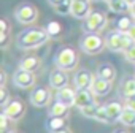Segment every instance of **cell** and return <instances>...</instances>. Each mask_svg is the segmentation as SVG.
<instances>
[{
	"label": "cell",
	"instance_id": "cell-1",
	"mask_svg": "<svg viewBox=\"0 0 135 133\" xmlns=\"http://www.w3.org/2000/svg\"><path fill=\"white\" fill-rule=\"evenodd\" d=\"M49 33L46 29H40V27H33V29H27L24 32H21L16 38V44L21 49H35L41 44H45L49 40Z\"/></svg>",
	"mask_w": 135,
	"mask_h": 133
},
{
	"label": "cell",
	"instance_id": "cell-2",
	"mask_svg": "<svg viewBox=\"0 0 135 133\" xmlns=\"http://www.w3.org/2000/svg\"><path fill=\"white\" fill-rule=\"evenodd\" d=\"M54 65L59 70H64V71L75 70L76 65H78V55H76L75 49L70 46L60 48L54 55Z\"/></svg>",
	"mask_w": 135,
	"mask_h": 133
},
{
	"label": "cell",
	"instance_id": "cell-3",
	"mask_svg": "<svg viewBox=\"0 0 135 133\" xmlns=\"http://www.w3.org/2000/svg\"><path fill=\"white\" fill-rule=\"evenodd\" d=\"M80 48L84 54L95 55V54H100L107 46H105V40H102L99 33H84L80 40Z\"/></svg>",
	"mask_w": 135,
	"mask_h": 133
},
{
	"label": "cell",
	"instance_id": "cell-4",
	"mask_svg": "<svg viewBox=\"0 0 135 133\" xmlns=\"http://www.w3.org/2000/svg\"><path fill=\"white\" fill-rule=\"evenodd\" d=\"M105 27H107V16L99 11H92L89 18L83 21L84 33H100Z\"/></svg>",
	"mask_w": 135,
	"mask_h": 133
},
{
	"label": "cell",
	"instance_id": "cell-5",
	"mask_svg": "<svg viewBox=\"0 0 135 133\" xmlns=\"http://www.w3.org/2000/svg\"><path fill=\"white\" fill-rule=\"evenodd\" d=\"M38 18V10L32 3H21L15 10V19L19 24H33Z\"/></svg>",
	"mask_w": 135,
	"mask_h": 133
},
{
	"label": "cell",
	"instance_id": "cell-6",
	"mask_svg": "<svg viewBox=\"0 0 135 133\" xmlns=\"http://www.w3.org/2000/svg\"><path fill=\"white\" fill-rule=\"evenodd\" d=\"M30 103L35 106V108H45L51 103V92L48 87H43V86H37L33 87V90L30 92Z\"/></svg>",
	"mask_w": 135,
	"mask_h": 133
},
{
	"label": "cell",
	"instance_id": "cell-7",
	"mask_svg": "<svg viewBox=\"0 0 135 133\" xmlns=\"http://www.w3.org/2000/svg\"><path fill=\"white\" fill-rule=\"evenodd\" d=\"M13 84H15L16 87H19V89L33 87V84H35V73L18 68V70L15 71V75H13Z\"/></svg>",
	"mask_w": 135,
	"mask_h": 133
},
{
	"label": "cell",
	"instance_id": "cell-8",
	"mask_svg": "<svg viewBox=\"0 0 135 133\" xmlns=\"http://www.w3.org/2000/svg\"><path fill=\"white\" fill-rule=\"evenodd\" d=\"M3 114H7L13 122H18L22 119V116L26 114V106L21 100H10V103L7 106H3Z\"/></svg>",
	"mask_w": 135,
	"mask_h": 133
},
{
	"label": "cell",
	"instance_id": "cell-9",
	"mask_svg": "<svg viewBox=\"0 0 135 133\" xmlns=\"http://www.w3.org/2000/svg\"><path fill=\"white\" fill-rule=\"evenodd\" d=\"M105 46L111 52H124V40H122V32L113 30L107 33L105 37Z\"/></svg>",
	"mask_w": 135,
	"mask_h": 133
},
{
	"label": "cell",
	"instance_id": "cell-10",
	"mask_svg": "<svg viewBox=\"0 0 135 133\" xmlns=\"http://www.w3.org/2000/svg\"><path fill=\"white\" fill-rule=\"evenodd\" d=\"M91 13L92 11H91V7H89V2H86V0H72V11H70V14L75 19L84 21L86 18H89Z\"/></svg>",
	"mask_w": 135,
	"mask_h": 133
},
{
	"label": "cell",
	"instance_id": "cell-11",
	"mask_svg": "<svg viewBox=\"0 0 135 133\" xmlns=\"http://www.w3.org/2000/svg\"><path fill=\"white\" fill-rule=\"evenodd\" d=\"M92 81H94V76H92V73L89 70H80L75 75V78H73V84H75V89L76 90L91 89Z\"/></svg>",
	"mask_w": 135,
	"mask_h": 133
},
{
	"label": "cell",
	"instance_id": "cell-12",
	"mask_svg": "<svg viewBox=\"0 0 135 133\" xmlns=\"http://www.w3.org/2000/svg\"><path fill=\"white\" fill-rule=\"evenodd\" d=\"M111 83H113V81H107V79H103V78L95 76L94 81H92L91 90H92L97 97H105V95H108V94L111 92V89H113V84H111Z\"/></svg>",
	"mask_w": 135,
	"mask_h": 133
},
{
	"label": "cell",
	"instance_id": "cell-13",
	"mask_svg": "<svg viewBox=\"0 0 135 133\" xmlns=\"http://www.w3.org/2000/svg\"><path fill=\"white\" fill-rule=\"evenodd\" d=\"M75 97H76V90L72 89V87H69V86L59 89L57 94H56V100L60 101V103H64V105H67L69 108L75 106Z\"/></svg>",
	"mask_w": 135,
	"mask_h": 133
},
{
	"label": "cell",
	"instance_id": "cell-14",
	"mask_svg": "<svg viewBox=\"0 0 135 133\" xmlns=\"http://www.w3.org/2000/svg\"><path fill=\"white\" fill-rule=\"evenodd\" d=\"M95 103V94L91 89H83V90H76V97H75V106L76 108H84Z\"/></svg>",
	"mask_w": 135,
	"mask_h": 133
},
{
	"label": "cell",
	"instance_id": "cell-15",
	"mask_svg": "<svg viewBox=\"0 0 135 133\" xmlns=\"http://www.w3.org/2000/svg\"><path fill=\"white\" fill-rule=\"evenodd\" d=\"M67 84H69V76H67V73L64 70H54L51 75H49V86L56 90L65 87Z\"/></svg>",
	"mask_w": 135,
	"mask_h": 133
},
{
	"label": "cell",
	"instance_id": "cell-16",
	"mask_svg": "<svg viewBox=\"0 0 135 133\" xmlns=\"http://www.w3.org/2000/svg\"><path fill=\"white\" fill-rule=\"evenodd\" d=\"M105 108H107L110 122H116V120H119V117H121V114H122V111H124L126 106H124L121 101L113 100V101H108V103L105 105Z\"/></svg>",
	"mask_w": 135,
	"mask_h": 133
},
{
	"label": "cell",
	"instance_id": "cell-17",
	"mask_svg": "<svg viewBox=\"0 0 135 133\" xmlns=\"http://www.w3.org/2000/svg\"><path fill=\"white\" fill-rule=\"evenodd\" d=\"M119 95L122 98L135 97V78H124L119 87Z\"/></svg>",
	"mask_w": 135,
	"mask_h": 133
},
{
	"label": "cell",
	"instance_id": "cell-18",
	"mask_svg": "<svg viewBox=\"0 0 135 133\" xmlns=\"http://www.w3.org/2000/svg\"><path fill=\"white\" fill-rule=\"evenodd\" d=\"M46 130L49 133H57L59 130L65 128L67 127V122H65V117H54V116H49V119L46 120L45 124Z\"/></svg>",
	"mask_w": 135,
	"mask_h": 133
},
{
	"label": "cell",
	"instance_id": "cell-19",
	"mask_svg": "<svg viewBox=\"0 0 135 133\" xmlns=\"http://www.w3.org/2000/svg\"><path fill=\"white\" fill-rule=\"evenodd\" d=\"M97 76L103 78L107 81H113L116 78V68L111 63H100L97 66Z\"/></svg>",
	"mask_w": 135,
	"mask_h": 133
},
{
	"label": "cell",
	"instance_id": "cell-20",
	"mask_svg": "<svg viewBox=\"0 0 135 133\" xmlns=\"http://www.w3.org/2000/svg\"><path fill=\"white\" fill-rule=\"evenodd\" d=\"M40 59L38 57H33V55H30V57H24V59H21V62H19V68L21 70H26V71H32V73H35L38 68H40Z\"/></svg>",
	"mask_w": 135,
	"mask_h": 133
},
{
	"label": "cell",
	"instance_id": "cell-21",
	"mask_svg": "<svg viewBox=\"0 0 135 133\" xmlns=\"http://www.w3.org/2000/svg\"><path fill=\"white\" fill-rule=\"evenodd\" d=\"M69 111H70L69 106L56 100V101L49 106L48 114H49V116H54V117H67V116H69Z\"/></svg>",
	"mask_w": 135,
	"mask_h": 133
},
{
	"label": "cell",
	"instance_id": "cell-22",
	"mask_svg": "<svg viewBox=\"0 0 135 133\" xmlns=\"http://www.w3.org/2000/svg\"><path fill=\"white\" fill-rule=\"evenodd\" d=\"M119 122L126 127H135V111L130 108H124V111L119 117Z\"/></svg>",
	"mask_w": 135,
	"mask_h": 133
},
{
	"label": "cell",
	"instance_id": "cell-23",
	"mask_svg": "<svg viewBox=\"0 0 135 133\" xmlns=\"http://www.w3.org/2000/svg\"><path fill=\"white\" fill-rule=\"evenodd\" d=\"M108 10H110L111 13H119V14H122V13H126L127 10H130V7L124 2V0H110V2H108Z\"/></svg>",
	"mask_w": 135,
	"mask_h": 133
},
{
	"label": "cell",
	"instance_id": "cell-24",
	"mask_svg": "<svg viewBox=\"0 0 135 133\" xmlns=\"http://www.w3.org/2000/svg\"><path fill=\"white\" fill-rule=\"evenodd\" d=\"M132 24H133V18L132 16H121L116 21V24H114V30H118V32H127Z\"/></svg>",
	"mask_w": 135,
	"mask_h": 133
},
{
	"label": "cell",
	"instance_id": "cell-25",
	"mask_svg": "<svg viewBox=\"0 0 135 133\" xmlns=\"http://www.w3.org/2000/svg\"><path fill=\"white\" fill-rule=\"evenodd\" d=\"M54 11L60 16H65V14H70L72 11V0H64V2L54 5Z\"/></svg>",
	"mask_w": 135,
	"mask_h": 133
},
{
	"label": "cell",
	"instance_id": "cell-26",
	"mask_svg": "<svg viewBox=\"0 0 135 133\" xmlns=\"http://www.w3.org/2000/svg\"><path fill=\"white\" fill-rule=\"evenodd\" d=\"M13 120L7 114H0V133H11L13 130Z\"/></svg>",
	"mask_w": 135,
	"mask_h": 133
},
{
	"label": "cell",
	"instance_id": "cell-27",
	"mask_svg": "<svg viewBox=\"0 0 135 133\" xmlns=\"http://www.w3.org/2000/svg\"><path fill=\"white\" fill-rule=\"evenodd\" d=\"M97 122H102V124H111L110 122V117H108V112H107V108L105 105H99V109L95 112V117H94Z\"/></svg>",
	"mask_w": 135,
	"mask_h": 133
},
{
	"label": "cell",
	"instance_id": "cell-28",
	"mask_svg": "<svg viewBox=\"0 0 135 133\" xmlns=\"http://www.w3.org/2000/svg\"><path fill=\"white\" fill-rule=\"evenodd\" d=\"M97 109H99V105H97V103H92V105H89V106L81 108L80 111H81V114H83L84 117H88V119H94V117H95Z\"/></svg>",
	"mask_w": 135,
	"mask_h": 133
},
{
	"label": "cell",
	"instance_id": "cell-29",
	"mask_svg": "<svg viewBox=\"0 0 135 133\" xmlns=\"http://www.w3.org/2000/svg\"><path fill=\"white\" fill-rule=\"evenodd\" d=\"M10 94H8V90H7V87L5 86H2L0 87V105H2V108L3 106H7L8 103H10Z\"/></svg>",
	"mask_w": 135,
	"mask_h": 133
},
{
	"label": "cell",
	"instance_id": "cell-30",
	"mask_svg": "<svg viewBox=\"0 0 135 133\" xmlns=\"http://www.w3.org/2000/svg\"><path fill=\"white\" fill-rule=\"evenodd\" d=\"M124 59L127 62H130V63H135V44L124 51Z\"/></svg>",
	"mask_w": 135,
	"mask_h": 133
},
{
	"label": "cell",
	"instance_id": "cell-31",
	"mask_svg": "<svg viewBox=\"0 0 135 133\" xmlns=\"http://www.w3.org/2000/svg\"><path fill=\"white\" fill-rule=\"evenodd\" d=\"M10 32V24L5 18L0 19V33H8Z\"/></svg>",
	"mask_w": 135,
	"mask_h": 133
},
{
	"label": "cell",
	"instance_id": "cell-32",
	"mask_svg": "<svg viewBox=\"0 0 135 133\" xmlns=\"http://www.w3.org/2000/svg\"><path fill=\"white\" fill-rule=\"evenodd\" d=\"M124 106L126 108H130L135 111V97H130V98H124Z\"/></svg>",
	"mask_w": 135,
	"mask_h": 133
},
{
	"label": "cell",
	"instance_id": "cell-33",
	"mask_svg": "<svg viewBox=\"0 0 135 133\" xmlns=\"http://www.w3.org/2000/svg\"><path fill=\"white\" fill-rule=\"evenodd\" d=\"M7 41H8V33H0V46L7 48Z\"/></svg>",
	"mask_w": 135,
	"mask_h": 133
},
{
	"label": "cell",
	"instance_id": "cell-34",
	"mask_svg": "<svg viewBox=\"0 0 135 133\" xmlns=\"http://www.w3.org/2000/svg\"><path fill=\"white\" fill-rule=\"evenodd\" d=\"M127 33H129V35H130V37H132V40H133V41H135V22H133V24H132V25H130V29H129V30H127Z\"/></svg>",
	"mask_w": 135,
	"mask_h": 133
},
{
	"label": "cell",
	"instance_id": "cell-35",
	"mask_svg": "<svg viewBox=\"0 0 135 133\" xmlns=\"http://www.w3.org/2000/svg\"><path fill=\"white\" fill-rule=\"evenodd\" d=\"M0 78H2V81H0V84H2V86H5V83H7V73L2 70V71H0Z\"/></svg>",
	"mask_w": 135,
	"mask_h": 133
},
{
	"label": "cell",
	"instance_id": "cell-36",
	"mask_svg": "<svg viewBox=\"0 0 135 133\" xmlns=\"http://www.w3.org/2000/svg\"><path fill=\"white\" fill-rule=\"evenodd\" d=\"M129 11H130V16L135 19V3H133V5H130V10H129Z\"/></svg>",
	"mask_w": 135,
	"mask_h": 133
},
{
	"label": "cell",
	"instance_id": "cell-37",
	"mask_svg": "<svg viewBox=\"0 0 135 133\" xmlns=\"http://www.w3.org/2000/svg\"><path fill=\"white\" fill-rule=\"evenodd\" d=\"M57 133H72V130H70L69 127H65V128H62V130H59Z\"/></svg>",
	"mask_w": 135,
	"mask_h": 133
},
{
	"label": "cell",
	"instance_id": "cell-38",
	"mask_svg": "<svg viewBox=\"0 0 135 133\" xmlns=\"http://www.w3.org/2000/svg\"><path fill=\"white\" fill-rule=\"evenodd\" d=\"M48 2L54 7V5H57V3H60V2H64V0H48Z\"/></svg>",
	"mask_w": 135,
	"mask_h": 133
},
{
	"label": "cell",
	"instance_id": "cell-39",
	"mask_svg": "<svg viewBox=\"0 0 135 133\" xmlns=\"http://www.w3.org/2000/svg\"><path fill=\"white\" fill-rule=\"evenodd\" d=\"M124 2H126L129 7H130V5H133V3H135V0H124Z\"/></svg>",
	"mask_w": 135,
	"mask_h": 133
},
{
	"label": "cell",
	"instance_id": "cell-40",
	"mask_svg": "<svg viewBox=\"0 0 135 133\" xmlns=\"http://www.w3.org/2000/svg\"><path fill=\"white\" fill-rule=\"evenodd\" d=\"M113 133H129V131H126V130H114Z\"/></svg>",
	"mask_w": 135,
	"mask_h": 133
},
{
	"label": "cell",
	"instance_id": "cell-41",
	"mask_svg": "<svg viewBox=\"0 0 135 133\" xmlns=\"http://www.w3.org/2000/svg\"><path fill=\"white\" fill-rule=\"evenodd\" d=\"M91 2H100V0H91Z\"/></svg>",
	"mask_w": 135,
	"mask_h": 133
},
{
	"label": "cell",
	"instance_id": "cell-42",
	"mask_svg": "<svg viewBox=\"0 0 135 133\" xmlns=\"http://www.w3.org/2000/svg\"><path fill=\"white\" fill-rule=\"evenodd\" d=\"M103 2H107V3H108V2H110V0H103Z\"/></svg>",
	"mask_w": 135,
	"mask_h": 133
},
{
	"label": "cell",
	"instance_id": "cell-43",
	"mask_svg": "<svg viewBox=\"0 0 135 133\" xmlns=\"http://www.w3.org/2000/svg\"><path fill=\"white\" fill-rule=\"evenodd\" d=\"M86 2H91V0H86Z\"/></svg>",
	"mask_w": 135,
	"mask_h": 133
},
{
	"label": "cell",
	"instance_id": "cell-44",
	"mask_svg": "<svg viewBox=\"0 0 135 133\" xmlns=\"http://www.w3.org/2000/svg\"><path fill=\"white\" fill-rule=\"evenodd\" d=\"M11 133H16V131H11Z\"/></svg>",
	"mask_w": 135,
	"mask_h": 133
}]
</instances>
